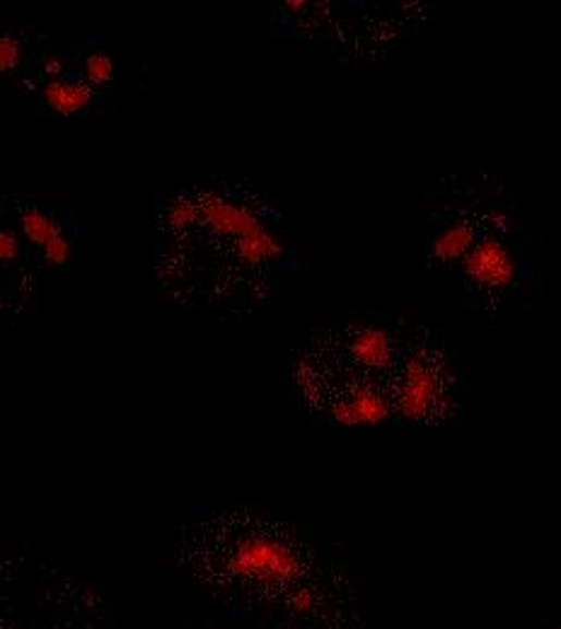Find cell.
<instances>
[{"label": "cell", "mask_w": 561, "mask_h": 629, "mask_svg": "<svg viewBox=\"0 0 561 629\" xmlns=\"http://www.w3.org/2000/svg\"><path fill=\"white\" fill-rule=\"evenodd\" d=\"M156 279L172 305L249 319L298 264V235L271 194L247 180L206 174L153 206Z\"/></svg>", "instance_id": "cell-1"}, {"label": "cell", "mask_w": 561, "mask_h": 629, "mask_svg": "<svg viewBox=\"0 0 561 629\" xmlns=\"http://www.w3.org/2000/svg\"><path fill=\"white\" fill-rule=\"evenodd\" d=\"M178 555L242 620L264 629H361L346 573L277 518L206 509L180 531Z\"/></svg>", "instance_id": "cell-2"}, {"label": "cell", "mask_w": 561, "mask_h": 629, "mask_svg": "<svg viewBox=\"0 0 561 629\" xmlns=\"http://www.w3.org/2000/svg\"><path fill=\"white\" fill-rule=\"evenodd\" d=\"M467 301L484 313H499L533 281V262L521 238L519 208L505 194L493 208L475 247L455 271Z\"/></svg>", "instance_id": "cell-3"}, {"label": "cell", "mask_w": 561, "mask_h": 629, "mask_svg": "<svg viewBox=\"0 0 561 629\" xmlns=\"http://www.w3.org/2000/svg\"><path fill=\"white\" fill-rule=\"evenodd\" d=\"M481 174V172H479ZM443 180L436 190V204L426 218V259L438 271H458L462 259L475 247L484 226L501 198L509 194L493 178Z\"/></svg>", "instance_id": "cell-4"}, {"label": "cell", "mask_w": 561, "mask_h": 629, "mask_svg": "<svg viewBox=\"0 0 561 629\" xmlns=\"http://www.w3.org/2000/svg\"><path fill=\"white\" fill-rule=\"evenodd\" d=\"M0 214L13 220L39 269L73 271L81 255L78 218L69 206L39 202L35 196L5 194Z\"/></svg>", "instance_id": "cell-5"}, {"label": "cell", "mask_w": 561, "mask_h": 629, "mask_svg": "<svg viewBox=\"0 0 561 629\" xmlns=\"http://www.w3.org/2000/svg\"><path fill=\"white\" fill-rule=\"evenodd\" d=\"M0 216H3V223H0V315L15 323L37 305L41 269L32 259L13 220L5 214Z\"/></svg>", "instance_id": "cell-6"}, {"label": "cell", "mask_w": 561, "mask_h": 629, "mask_svg": "<svg viewBox=\"0 0 561 629\" xmlns=\"http://www.w3.org/2000/svg\"><path fill=\"white\" fill-rule=\"evenodd\" d=\"M41 114H57V117H85V114H100L107 107V93L95 90L87 83L81 71L65 75L61 81L47 83L37 93Z\"/></svg>", "instance_id": "cell-7"}, {"label": "cell", "mask_w": 561, "mask_h": 629, "mask_svg": "<svg viewBox=\"0 0 561 629\" xmlns=\"http://www.w3.org/2000/svg\"><path fill=\"white\" fill-rule=\"evenodd\" d=\"M37 29L32 27H8L0 37V75L8 85L25 93V85L35 61Z\"/></svg>", "instance_id": "cell-8"}, {"label": "cell", "mask_w": 561, "mask_h": 629, "mask_svg": "<svg viewBox=\"0 0 561 629\" xmlns=\"http://www.w3.org/2000/svg\"><path fill=\"white\" fill-rule=\"evenodd\" d=\"M78 71L95 90L107 93L117 81L114 47L107 39H87L78 44Z\"/></svg>", "instance_id": "cell-9"}]
</instances>
